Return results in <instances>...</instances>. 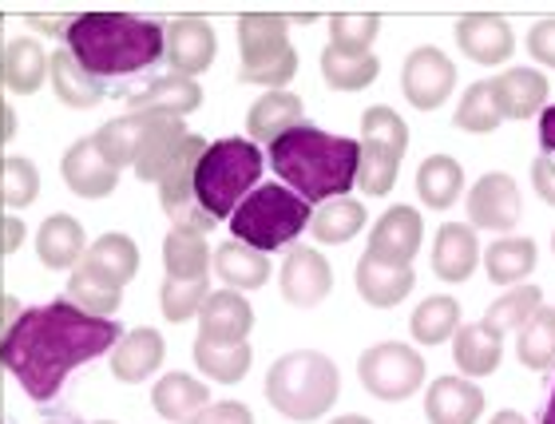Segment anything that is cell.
<instances>
[{"instance_id":"6da1fadb","label":"cell","mask_w":555,"mask_h":424,"mask_svg":"<svg viewBox=\"0 0 555 424\" xmlns=\"http://www.w3.org/2000/svg\"><path fill=\"white\" fill-rule=\"evenodd\" d=\"M124 337L112 318H95L68 298L24 310L0 337V365L21 381L33 401H52L68 373L116 349Z\"/></svg>"},{"instance_id":"7a4b0ae2","label":"cell","mask_w":555,"mask_h":424,"mask_svg":"<svg viewBox=\"0 0 555 424\" xmlns=\"http://www.w3.org/2000/svg\"><path fill=\"white\" fill-rule=\"evenodd\" d=\"M361 143L349 136H330L322 127L301 124L270 143V167L306 203L346 198L358 183Z\"/></svg>"},{"instance_id":"3957f363","label":"cell","mask_w":555,"mask_h":424,"mask_svg":"<svg viewBox=\"0 0 555 424\" xmlns=\"http://www.w3.org/2000/svg\"><path fill=\"white\" fill-rule=\"evenodd\" d=\"M72 60L88 76H131L163 60V24L131 12H80L64 33Z\"/></svg>"},{"instance_id":"277c9868","label":"cell","mask_w":555,"mask_h":424,"mask_svg":"<svg viewBox=\"0 0 555 424\" xmlns=\"http://www.w3.org/2000/svg\"><path fill=\"white\" fill-rule=\"evenodd\" d=\"M337 389H341V373H337L334 357L318 354V349H294V354L278 357L267 373V401L294 424H310L330 413Z\"/></svg>"},{"instance_id":"5b68a950","label":"cell","mask_w":555,"mask_h":424,"mask_svg":"<svg viewBox=\"0 0 555 424\" xmlns=\"http://www.w3.org/2000/svg\"><path fill=\"white\" fill-rule=\"evenodd\" d=\"M262 167H267V159H262L258 143L231 139V136L215 139V143H207V151L195 163V203L215 222L231 218L234 207L258 187Z\"/></svg>"},{"instance_id":"8992f818","label":"cell","mask_w":555,"mask_h":424,"mask_svg":"<svg viewBox=\"0 0 555 424\" xmlns=\"http://www.w3.org/2000/svg\"><path fill=\"white\" fill-rule=\"evenodd\" d=\"M313 207L306 198H298L282 183H258L250 195L234 207L231 215V234L234 242H243L250 250L270 254L278 246H289L301 230L310 227Z\"/></svg>"},{"instance_id":"52a82bcc","label":"cell","mask_w":555,"mask_h":424,"mask_svg":"<svg viewBox=\"0 0 555 424\" xmlns=\"http://www.w3.org/2000/svg\"><path fill=\"white\" fill-rule=\"evenodd\" d=\"M238 48H243V68H238L243 83H262L270 92H282V83H289L298 72V48L289 44L286 16H274V12L243 16Z\"/></svg>"},{"instance_id":"ba28073f","label":"cell","mask_w":555,"mask_h":424,"mask_svg":"<svg viewBox=\"0 0 555 424\" xmlns=\"http://www.w3.org/2000/svg\"><path fill=\"white\" fill-rule=\"evenodd\" d=\"M361 163H358V187L365 195L382 198L397 187V171L409 147V124L393 107H365L361 115Z\"/></svg>"},{"instance_id":"9c48e42d","label":"cell","mask_w":555,"mask_h":424,"mask_svg":"<svg viewBox=\"0 0 555 424\" xmlns=\"http://www.w3.org/2000/svg\"><path fill=\"white\" fill-rule=\"evenodd\" d=\"M358 377L377 401H409L425 385V357L405 342L370 345L358 361Z\"/></svg>"},{"instance_id":"30bf717a","label":"cell","mask_w":555,"mask_h":424,"mask_svg":"<svg viewBox=\"0 0 555 424\" xmlns=\"http://www.w3.org/2000/svg\"><path fill=\"white\" fill-rule=\"evenodd\" d=\"M456 88V64H452L440 48L421 44L405 56V68H401V92L416 112H437L449 92Z\"/></svg>"},{"instance_id":"8fae6325","label":"cell","mask_w":555,"mask_h":424,"mask_svg":"<svg viewBox=\"0 0 555 424\" xmlns=\"http://www.w3.org/2000/svg\"><path fill=\"white\" fill-rule=\"evenodd\" d=\"M464 207H468V227L492 230V234H508L524 215L520 187L512 183V175H504V171L480 175V179L468 187Z\"/></svg>"},{"instance_id":"7c38bea8","label":"cell","mask_w":555,"mask_h":424,"mask_svg":"<svg viewBox=\"0 0 555 424\" xmlns=\"http://www.w3.org/2000/svg\"><path fill=\"white\" fill-rule=\"evenodd\" d=\"M255 330V310L238 290L222 286L219 294H207L203 310H198V337L195 342L227 349V345H243Z\"/></svg>"},{"instance_id":"4fadbf2b","label":"cell","mask_w":555,"mask_h":424,"mask_svg":"<svg viewBox=\"0 0 555 424\" xmlns=\"http://www.w3.org/2000/svg\"><path fill=\"white\" fill-rule=\"evenodd\" d=\"M278 282H282V298L289 306L310 310V306L330 298V290H334V266L325 262V254L313 250V246H294L289 258L282 262V270H278Z\"/></svg>"},{"instance_id":"5bb4252c","label":"cell","mask_w":555,"mask_h":424,"mask_svg":"<svg viewBox=\"0 0 555 424\" xmlns=\"http://www.w3.org/2000/svg\"><path fill=\"white\" fill-rule=\"evenodd\" d=\"M163 56L175 68V76L195 80L215 64V28L203 16H183L163 28Z\"/></svg>"},{"instance_id":"9a60e30c","label":"cell","mask_w":555,"mask_h":424,"mask_svg":"<svg viewBox=\"0 0 555 424\" xmlns=\"http://www.w3.org/2000/svg\"><path fill=\"white\" fill-rule=\"evenodd\" d=\"M421 234H425L421 210L397 203V207H389L373 222L370 250L365 254H370V258H382V262H393V266H413L416 250H421Z\"/></svg>"},{"instance_id":"2e32d148","label":"cell","mask_w":555,"mask_h":424,"mask_svg":"<svg viewBox=\"0 0 555 424\" xmlns=\"http://www.w3.org/2000/svg\"><path fill=\"white\" fill-rule=\"evenodd\" d=\"M60 179L68 183L72 195H80V198H104L119 187V171L100 155L95 136L76 139V143L64 151V159H60Z\"/></svg>"},{"instance_id":"e0dca14e","label":"cell","mask_w":555,"mask_h":424,"mask_svg":"<svg viewBox=\"0 0 555 424\" xmlns=\"http://www.w3.org/2000/svg\"><path fill=\"white\" fill-rule=\"evenodd\" d=\"M456 44H461V52L468 60L485 64V68H496L516 52V33L496 12H473V16L456 21Z\"/></svg>"},{"instance_id":"ac0fdd59","label":"cell","mask_w":555,"mask_h":424,"mask_svg":"<svg viewBox=\"0 0 555 424\" xmlns=\"http://www.w3.org/2000/svg\"><path fill=\"white\" fill-rule=\"evenodd\" d=\"M485 413V393L473 377H437L425 393L428 424H476Z\"/></svg>"},{"instance_id":"d6986e66","label":"cell","mask_w":555,"mask_h":424,"mask_svg":"<svg viewBox=\"0 0 555 424\" xmlns=\"http://www.w3.org/2000/svg\"><path fill=\"white\" fill-rule=\"evenodd\" d=\"M203 107V88L186 76H159L151 80L139 95H128V112L135 115H159V119H183V115Z\"/></svg>"},{"instance_id":"ffe728a7","label":"cell","mask_w":555,"mask_h":424,"mask_svg":"<svg viewBox=\"0 0 555 424\" xmlns=\"http://www.w3.org/2000/svg\"><path fill=\"white\" fill-rule=\"evenodd\" d=\"M80 270H88L92 278H100L104 286L124 290L131 278L139 274V246L128 239V234H119V230H112V234H100V239L83 250Z\"/></svg>"},{"instance_id":"44dd1931","label":"cell","mask_w":555,"mask_h":424,"mask_svg":"<svg viewBox=\"0 0 555 424\" xmlns=\"http://www.w3.org/2000/svg\"><path fill=\"white\" fill-rule=\"evenodd\" d=\"M48 80V52L36 36H12L9 44L0 48V88H9L16 95L40 92Z\"/></svg>"},{"instance_id":"7402d4cb","label":"cell","mask_w":555,"mask_h":424,"mask_svg":"<svg viewBox=\"0 0 555 424\" xmlns=\"http://www.w3.org/2000/svg\"><path fill=\"white\" fill-rule=\"evenodd\" d=\"M353 282H358V294L370 301L373 310H393L413 294V266H393L382 262V258H370L361 254L358 270H353Z\"/></svg>"},{"instance_id":"603a6c76","label":"cell","mask_w":555,"mask_h":424,"mask_svg":"<svg viewBox=\"0 0 555 424\" xmlns=\"http://www.w3.org/2000/svg\"><path fill=\"white\" fill-rule=\"evenodd\" d=\"M480 266V242L468 222H444L433 242V274L440 282H468Z\"/></svg>"},{"instance_id":"cb8c5ba5","label":"cell","mask_w":555,"mask_h":424,"mask_svg":"<svg viewBox=\"0 0 555 424\" xmlns=\"http://www.w3.org/2000/svg\"><path fill=\"white\" fill-rule=\"evenodd\" d=\"M452 357L461 377H492L504 361V333H496L488 321H473L452 333Z\"/></svg>"},{"instance_id":"d4e9b609","label":"cell","mask_w":555,"mask_h":424,"mask_svg":"<svg viewBox=\"0 0 555 424\" xmlns=\"http://www.w3.org/2000/svg\"><path fill=\"white\" fill-rule=\"evenodd\" d=\"M163 357H167L163 333L139 325V330L124 333L116 342V349H112V373H116V381H124V385H139V381H147L151 373L163 365Z\"/></svg>"},{"instance_id":"484cf974","label":"cell","mask_w":555,"mask_h":424,"mask_svg":"<svg viewBox=\"0 0 555 424\" xmlns=\"http://www.w3.org/2000/svg\"><path fill=\"white\" fill-rule=\"evenodd\" d=\"M83 250H88V234H83L80 218L52 215L36 230V258L48 270H76Z\"/></svg>"},{"instance_id":"4316f807","label":"cell","mask_w":555,"mask_h":424,"mask_svg":"<svg viewBox=\"0 0 555 424\" xmlns=\"http://www.w3.org/2000/svg\"><path fill=\"white\" fill-rule=\"evenodd\" d=\"M492 95L504 119H532L544 112L547 100V76L535 68H508L492 80Z\"/></svg>"},{"instance_id":"83f0119b","label":"cell","mask_w":555,"mask_h":424,"mask_svg":"<svg viewBox=\"0 0 555 424\" xmlns=\"http://www.w3.org/2000/svg\"><path fill=\"white\" fill-rule=\"evenodd\" d=\"M306 124V104L294 92H267L246 112V136L250 143H274L294 127Z\"/></svg>"},{"instance_id":"f1b7e54d","label":"cell","mask_w":555,"mask_h":424,"mask_svg":"<svg viewBox=\"0 0 555 424\" xmlns=\"http://www.w3.org/2000/svg\"><path fill=\"white\" fill-rule=\"evenodd\" d=\"M210 404V389L191 373H167V377L151 389V409L171 424H191Z\"/></svg>"},{"instance_id":"f546056e","label":"cell","mask_w":555,"mask_h":424,"mask_svg":"<svg viewBox=\"0 0 555 424\" xmlns=\"http://www.w3.org/2000/svg\"><path fill=\"white\" fill-rule=\"evenodd\" d=\"M210 270L222 278L227 290H262L270 282V258L250 250L243 242H222L219 250L210 254Z\"/></svg>"},{"instance_id":"4dcf8cb0","label":"cell","mask_w":555,"mask_h":424,"mask_svg":"<svg viewBox=\"0 0 555 424\" xmlns=\"http://www.w3.org/2000/svg\"><path fill=\"white\" fill-rule=\"evenodd\" d=\"M48 80H52V92H56L60 104L76 107V112H88V107H95L104 100V83L95 80V76H88L72 60L68 48H60V52L48 56Z\"/></svg>"},{"instance_id":"1f68e13d","label":"cell","mask_w":555,"mask_h":424,"mask_svg":"<svg viewBox=\"0 0 555 424\" xmlns=\"http://www.w3.org/2000/svg\"><path fill=\"white\" fill-rule=\"evenodd\" d=\"M464 191V167L452 155H428L416 167V198L428 210H449Z\"/></svg>"},{"instance_id":"d6a6232c","label":"cell","mask_w":555,"mask_h":424,"mask_svg":"<svg viewBox=\"0 0 555 424\" xmlns=\"http://www.w3.org/2000/svg\"><path fill=\"white\" fill-rule=\"evenodd\" d=\"M210 246L195 230H171L163 239V266H167V282H198L210 274Z\"/></svg>"},{"instance_id":"836d02e7","label":"cell","mask_w":555,"mask_h":424,"mask_svg":"<svg viewBox=\"0 0 555 424\" xmlns=\"http://www.w3.org/2000/svg\"><path fill=\"white\" fill-rule=\"evenodd\" d=\"M535 258H540V246L532 239H520V234H512V239H496L492 246L485 250V270L488 278L496 282V286H520L524 278L535 270Z\"/></svg>"},{"instance_id":"e575fe53","label":"cell","mask_w":555,"mask_h":424,"mask_svg":"<svg viewBox=\"0 0 555 424\" xmlns=\"http://www.w3.org/2000/svg\"><path fill=\"white\" fill-rule=\"evenodd\" d=\"M382 76V60L373 56V52H341V48L325 44L322 52V80L334 88V92H361V88H370L373 80Z\"/></svg>"},{"instance_id":"d590c367","label":"cell","mask_w":555,"mask_h":424,"mask_svg":"<svg viewBox=\"0 0 555 424\" xmlns=\"http://www.w3.org/2000/svg\"><path fill=\"white\" fill-rule=\"evenodd\" d=\"M159 115H119V119H112V124H104L100 131H95V147H100V155H104L116 171H124L131 159H135L139 143H143V136H147V127L155 124Z\"/></svg>"},{"instance_id":"8d00e7d4","label":"cell","mask_w":555,"mask_h":424,"mask_svg":"<svg viewBox=\"0 0 555 424\" xmlns=\"http://www.w3.org/2000/svg\"><path fill=\"white\" fill-rule=\"evenodd\" d=\"M456 330H461V301L449 298V294L425 298L409 318V333L421 345H444Z\"/></svg>"},{"instance_id":"74e56055","label":"cell","mask_w":555,"mask_h":424,"mask_svg":"<svg viewBox=\"0 0 555 424\" xmlns=\"http://www.w3.org/2000/svg\"><path fill=\"white\" fill-rule=\"evenodd\" d=\"M365 203H358V198H330L318 215L310 218V230L313 239L322 242V246H341V242H349L353 234H361V227H365Z\"/></svg>"},{"instance_id":"f35d334b","label":"cell","mask_w":555,"mask_h":424,"mask_svg":"<svg viewBox=\"0 0 555 424\" xmlns=\"http://www.w3.org/2000/svg\"><path fill=\"white\" fill-rule=\"evenodd\" d=\"M516 357L532 373H547L555 365V310L540 306L532 318L524 321L520 337H516Z\"/></svg>"},{"instance_id":"ab89813d","label":"cell","mask_w":555,"mask_h":424,"mask_svg":"<svg viewBox=\"0 0 555 424\" xmlns=\"http://www.w3.org/2000/svg\"><path fill=\"white\" fill-rule=\"evenodd\" d=\"M195 369L203 373V377L210 381H222V385H238V381L250 373V361H255V354H250V342L243 345H227V349H215V345H203L195 342Z\"/></svg>"},{"instance_id":"60d3db41","label":"cell","mask_w":555,"mask_h":424,"mask_svg":"<svg viewBox=\"0 0 555 424\" xmlns=\"http://www.w3.org/2000/svg\"><path fill=\"white\" fill-rule=\"evenodd\" d=\"M452 124L468 131V136H492L500 124H504V115L496 107V95H492V80H476L468 92L461 95V107L452 115Z\"/></svg>"},{"instance_id":"b9f144b4","label":"cell","mask_w":555,"mask_h":424,"mask_svg":"<svg viewBox=\"0 0 555 424\" xmlns=\"http://www.w3.org/2000/svg\"><path fill=\"white\" fill-rule=\"evenodd\" d=\"M36 195H40V171H36V163L24 159V155L0 159V203L12 210H24L33 207Z\"/></svg>"},{"instance_id":"7bdbcfd3","label":"cell","mask_w":555,"mask_h":424,"mask_svg":"<svg viewBox=\"0 0 555 424\" xmlns=\"http://www.w3.org/2000/svg\"><path fill=\"white\" fill-rule=\"evenodd\" d=\"M540 306H544V294H540L535 286H512L504 298H496L492 306H488L485 321L496 333H504V337H508L512 330H524V321L532 318Z\"/></svg>"},{"instance_id":"ee69618b","label":"cell","mask_w":555,"mask_h":424,"mask_svg":"<svg viewBox=\"0 0 555 424\" xmlns=\"http://www.w3.org/2000/svg\"><path fill=\"white\" fill-rule=\"evenodd\" d=\"M382 33V16L373 12H337L330 16V44L341 48V52H373V40Z\"/></svg>"},{"instance_id":"f6af8a7d","label":"cell","mask_w":555,"mask_h":424,"mask_svg":"<svg viewBox=\"0 0 555 424\" xmlns=\"http://www.w3.org/2000/svg\"><path fill=\"white\" fill-rule=\"evenodd\" d=\"M64 298L72 301V306H80L83 313H95V318H112V313L119 310V290H112V286H104L100 278H92L88 270H72V278H68V294Z\"/></svg>"},{"instance_id":"bcb514c9","label":"cell","mask_w":555,"mask_h":424,"mask_svg":"<svg viewBox=\"0 0 555 424\" xmlns=\"http://www.w3.org/2000/svg\"><path fill=\"white\" fill-rule=\"evenodd\" d=\"M207 278H198V282H163L159 286V310L167 321H191L198 310H203V301H207Z\"/></svg>"},{"instance_id":"7dc6e473","label":"cell","mask_w":555,"mask_h":424,"mask_svg":"<svg viewBox=\"0 0 555 424\" xmlns=\"http://www.w3.org/2000/svg\"><path fill=\"white\" fill-rule=\"evenodd\" d=\"M191 424H255V413L243 401H210Z\"/></svg>"},{"instance_id":"c3c4849f","label":"cell","mask_w":555,"mask_h":424,"mask_svg":"<svg viewBox=\"0 0 555 424\" xmlns=\"http://www.w3.org/2000/svg\"><path fill=\"white\" fill-rule=\"evenodd\" d=\"M528 52H532L535 64L555 68V21L532 24V33H528Z\"/></svg>"},{"instance_id":"681fc988","label":"cell","mask_w":555,"mask_h":424,"mask_svg":"<svg viewBox=\"0 0 555 424\" xmlns=\"http://www.w3.org/2000/svg\"><path fill=\"white\" fill-rule=\"evenodd\" d=\"M532 187L547 207H555V159L552 155H540V159L532 163Z\"/></svg>"},{"instance_id":"f907efd6","label":"cell","mask_w":555,"mask_h":424,"mask_svg":"<svg viewBox=\"0 0 555 424\" xmlns=\"http://www.w3.org/2000/svg\"><path fill=\"white\" fill-rule=\"evenodd\" d=\"M24 242V222L21 218H4L0 222V254H16Z\"/></svg>"},{"instance_id":"816d5d0a","label":"cell","mask_w":555,"mask_h":424,"mask_svg":"<svg viewBox=\"0 0 555 424\" xmlns=\"http://www.w3.org/2000/svg\"><path fill=\"white\" fill-rule=\"evenodd\" d=\"M540 147H544V155H555V107L540 112Z\"/></svg>"},{"instance_id":"f5cc1de1","label":"cell","mask_w":555,"mask_h":424,"mask_svg":"<svg viewBox=\"0 0 555 424\" xmlns=\"http://www.w3.org/2000/svg\"><path fill=\"white\" fill-rule=\"evenodd\" d=\"M24 313V306L16 298H12V294H0V337H4V333L12 330V321L21 318Z\"/></svg>"},{"instance_id":"db71d44e","label":"cell","mask_w":555,"mask_h":424,"mask_svg":"<svg viewBox=\"0 0 555 424\" xmlns=\"http://www.w3.org/2000/svg\"><path fill=\"white\" fill-rule=\"evenodd\" d=\"M28 28H36V33H44V36H64V33H68V21H44V16H28Z\"/></svg>"},{"instance_id":"11a10c76","label":"cell","mask_w":555,"mask_h":424,"mask_svg":"<svg viewBox=\"0 0 555 424\" xmlns=\"http://www.w3.org/2000/svg\"><path fill=\"white\" fill-rule=\"evenodd\" d=\"M16 136V115H12L9 104H0V139H12Z\"/></svg>"},{"instance_id":"9f6ffc18","label":"cell","mask_w":555,"mask_h":424,"mask_svg":"<svg viewBox=\"0 0 555 424\" xmlns=\"http://www.w3.org/2000/svg\"><path fill=\"white\" fill-rule=\"evenodd\" d=\"M492 424H528L520 413H512V409H500L496 416H492Z\"/></svg>"},{"instance_id":"6f0895ef","label":"cell","mask_w":555,"mask_h":424,"mask_svg":"<svg viewBox=\"0 0 555 424\" xmlns=\"http://www.w3.org/2000/svg\"><path fill=\"white\" fill-rule=\"evenodd\" d=\"M540 424H555V389H552V397H547L544 413H540Z\"/></svg>"},{"instance_id":"680465c9","label":"cell","mask_w":555,"mask_h":424,"mask_svg":"<svg viewBox=\"0 0 555 424\" xmlns=\"http://www.w3.org/2000/svg\"><path fill=\"white\" fill-rule=\"evenodd\" d=\"M330 424H373L370 416H361V413H346V416H337V421H330Z\"/></svg>"},{"instance_id":"91938a15","label":"cell","mask_w":555,"mask_h":424,"mask_svg":"<svg viewBox=\"0 0 555 424\" xmlns=\"http://www.w3.org/2000/svg\"><path fill=\"white\" fill-rule=\"evenodd\" d=\"M95 424H116V421H95Z\"/></svg>"},{"instance_id":"94428289","label":"cell","mask_w":555,"mask_h":424,"mask_svg":"<svg viewBox=\"0 0 555 424\" xmlns=\"http://www.w3.org/2000/svg\"><path fill=\"white\" fill-rule=\"evenodd\" d=\"M44 424H64V421H44Z\"/></svg>"},{"instance_id":"6125c7cd","label":"cell","mask_w":555,"mask_h":424,"mask_svg":"<svg viewBox=\"0 0 555 424\" xmlns=\"http://www.w3.org/2000/svg\"><path fill=\"white\" fill-rule=\"evenodd\" d=\"M552 254H555V234H552Z\"/></svg>"}]
</instances>
